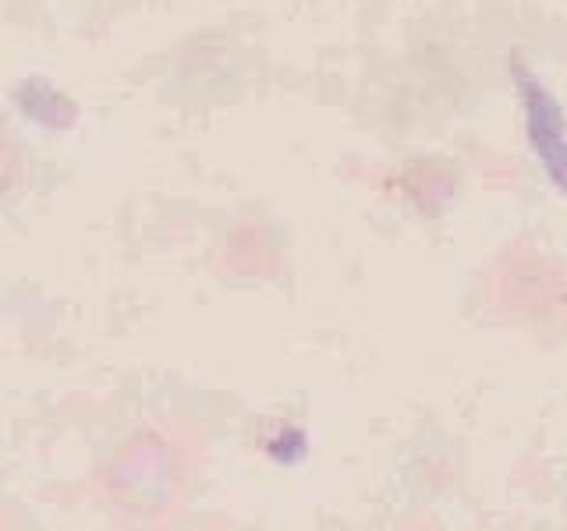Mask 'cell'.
<instances>
[{"instance_id": "cell-1", "label": "cell", "mask_w": 567, "mask_h": 531, "mask_svg": "<svg viewBox=\"0 0 567 531\" xmlns=\"http://www.w3.org/2000/svg\"><path fill=\"white\" fill-rule=\"evenodd\" d=\"M511 79L522 103L528 149L536 156L539 170L546 174V181L560 195H567V117L560 103L536 71L518 58L511 61Z\"/></svg>"}]
</instances>
